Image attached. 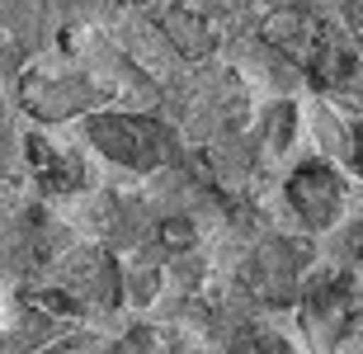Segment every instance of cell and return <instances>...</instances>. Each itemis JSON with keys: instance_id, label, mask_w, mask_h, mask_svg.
Masks as SVG:
<instances>
[{"instance_id": "obj_8", "label": "cell", "mask_w": 363, "mask_h": 354, "mask_svg": "<svg viewBox=\"0 0 363 354\" xmlns=\"http://www.w3.org/2000/svg\"><path fill=\"white\" fill-rule=\"evenodd\" d=\"M71 298L76 302H99V307H118V265L99 250L76 260V270H71Z\"/></svg>"}, {"instance_id": "obj_11", "label": "cell", "mask_w": 363, "mask_h": 354, "mask_svg": "<svg viewBox=\"0 0 363 354\" xmlns=\"http://www.w3.org/2000/svg\"><path fill=\"white\" fill-rule=\"evenodd\" d=\"M236 354H293L279 336H264V331H245L236 341Z\"/></svg>"}, {"instance_id": "obj_2", "label": "cell", "mask_w": 363, "mask_h": 354, "mask_svg": "<svg viewBox=\"0 0 363 354\" xmlns=\"http://www.w3.org/2000/svg\"><path fill=\"white\" fill-rule=\"evenodd\" d=\"M311 265V245L293 236H269L259 245L250 265H245V288L250 298L269 302V307H293L302 293V270Z\"/></svg>"}, {"instance_id": "obj_4", "label": "cell", "mask_w": 363, "mask_h": 354, "mask_svg": "<svg viewBox=\"0 0 363 354\" xmlns=\"http://www.w3.org/2000/svg\"><path fill=\"white\" fill-rule=\"evenodd\" d=\"M94 99V90L76 76H24V104L38 118H71Z\"/></svg>"}, {"instance_id": "obj_1", "label": "cell", "mask_w": 363, "mask_h": 354, "mask_svg": "<svg viewBox=\"0 0 363 354\" xmlns=\"http://www.w3.org/2000/svg\"><path fill=\"white\" fill-rule=\"evenodd\" d=\"M85 133L108 161L128 165V170H156L179 156L175 128L151 114H90Z\"/></svg>"}, {"instance_id": "obj_9", "label": "cell", "mask_w": 363, "mask_h": 354, "mask_svg": "<svg viewBox=\"0 0 363 354\" xmlns=\"http://www.w3.org/2000/svg\"><path fill=\"white\" fill-rule=\"evenodd\" d=\"M28 161H33V170H38L43 189H52V194H71V189H81V184H85V165L76 161L71 151L48 147L43 137L28 142Z\"/></svg>"}, {"instance_id": "obj_10", "label": "cell", "mask_w": 363, "mask_h": 354, "mask_svg": "<svg viewBox=\"0 0 363 354\" xmlns=\"http://www.w3.org/2000/svg\"><path fill=\"white\" fill-rule=\"evenodd\" d=\"M108 354H161V336L147 331V326H137V331H128V336H123Z\"/></svg>"}, {"instance_id": "obj_15", "label": "cell", "mask_w": 363, "mask_h": 354, "mask_svg": "<svg viewBox=\"0 0 363 354\" xmlns=\"http://www.w3.org/2000/svg\"><path fill=\"white\" fill-rule=\"evenodd\" d=\"M354 10H359V14H363V0H354Z\"/></svg>"}, {"instance_id": "obj_5", "label": "cell", "mask_w": 363, "mask_h": 354, "mask_svg": "<svg viewBox=\"0 0 363 354\" xmlns=\"http://www.w3.org/2000/svg\"><path fill=\"white\" fill-rule=\"evenodd\" d=\"M321 33H325V24L316 19V14H307V10H279L269 24H264V38H269L283 57H293L297 67H307V62H311Z\"/></svg>"}, {"instance_id": "obj_13", "label": "cell", "mask_w": 363, "mask_h": 354, "mask_svg": "<svg viewBox=\"0 0 363 354\" xmlns=\"http://www.w3.org/2000/svg\"><path fill=\"white\" fill-rule=\"evenodd\" d=\"M5 67H14V43H10V33L0 28V71Z\"/></svg>"}, {"instance_id": "obj_3", "label": "cell", "mask_w": 363, "mask_h": 354, "mask_svg": "<svg viewBox=\"0 0 363 354\" xmlns=\"http://www.w3.org/2000/svg\"><path fill=\"white\" fill-rule=\"evenodd\" d=\"M288 204L302 222H307L311 232H325V227H335L340 218V204H345V184L330 165L321 161H307L297 165L293 179H288Z\"/></svg>"}, {"instance_id": "obj_7", "label": "cell", "mask_w": 363, "mask_h": 354, "mask_svg": "<svg viewBox=\"0 0 363 354\" xmlns=\"http://www.w3.org/2000/svg\"><path fill=\"white\" fill-rule=\"evenodd\" d=\"M161 28L170 33V43H175L184 57H208L217 48V28L208 24L203 5H194V0H184V5H175V10H165Z\"/></svg>"}, {"instance_id": "obj_14", "label": "cell", "mask_w": 363, "mask_h": 354, "mask_svg": "<svg viewBox=\"0 0 363 354\" xmlns=\"http://www.w3.org/2000/svg\"><path fill=\"white\" fill-rule=\"evenodd\" d=\"M0 137H5V104H0Z\"/></svg>"}, {"instance_id": "obj_6", "label": "cell", "mask_w": 363, "mask_h": 354, "mask_svg": "<svg viewBox=\"0 0 363 354\" xmlns=\"http://www.w3.org/2000/svg\"><path fill=\"white\" fill-rule=\"evenodd\" d=\"M307 76H311V85H321V90H330V85H350L354 76H359V57H354L350 38L335 33L330 24H325L321 43H316V52H311V62H307Z\"/></svg>"}, {"instance_id": "obj_12", "label": "cell", "mask_w": 363, "mask_h": 354, "mask_svg": "<svg viewBox=\"0 0 363 354\" xmlns=\"http://www.w3.org/2000/svg\"><path fill=\"white\" fill-rule=\"evenodd\" d=\"M161 241H170V245H189L194 241V232H189V222H165V232H161Z\"/></svg>"}]
</instances>
